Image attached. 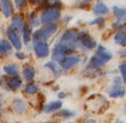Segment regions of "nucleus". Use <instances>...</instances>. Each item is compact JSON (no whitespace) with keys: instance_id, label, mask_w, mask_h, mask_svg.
<instances>
[{"instance_id":"obj_1","label":"nucleus","mask_w":126,"mask_h":123,"mask_svg":"<svg viewBox=\"0 0 126 123\" xmlns=\"http://www.w3.org/2000/svg\"><path fill=\"white\" fill-rule=\"evenodd\" d=\"M76 49H77V44H66V42L59 41L58 45L53 48V53H52L53 62H60L63 58L75 52Z\"/></svg>"},{"instance_id":"obj_2","label":"nucleus","mask_w":126,"mask_h":123,"mask_svg":"<svg viewBox=\"0 0 126 123\" xmlns=\"http://www.w3.org/2000/svg\"><path fill=\"white\" fill-rule=\"evenodd\" d=\"M107 93H108V95L110 98H114V99H116V98H123L125 95L126 89H125V87H124V85H123L121 78L119 76H115L113 78V83L107 89Z\"/></svg>"},{"instance_id":"obj_3","label":"nucleus","mask_w":126,"mask_h":123,"mask_svg":"<svg viewBox=\"0 0 126 123\" xmlns=\"http://www.w3.org/2000/svg\"><path fill=\"white\" fill-rule=\"evenodd\" d=\"M57 31V25L54 23L52 24H45L42 28L37 29L35 33H34V40H47L49 39L54 33Z\"/></svg>"},{"instance_id":"obj_4","label":"nucleus","mask_w":126,"mask_h":123,"mask_svg":"<svg viewBox=\"0 0 126 123\" xmlns=\"http://www.w3.org/2000/svg\"><path fill=\"white\" fill-rule=\"evenodd\" d=\"M60 18V10L59 9H46L41 17H40V22L43 24H52L55 21Z\"/></svg>"},{"instance_id":"obj_5","label":"nucleus","mask_w":126,"mask_h":123,"mask_svg":"<svg viewBox=\"0 0 126 123\" xmlns=\"http://www.w3.org/2000/svg\"><path fill=\"white\" fill-rule=\"evenodd\" d=\"M34 51L39 58H46L49 56L48 44L42 40H34Z\"/></svg>"},{"instance_id":"obj_6","label":"nucleus","mask_w":126,"mask_h":123,"mask_svg":"<svg viewBox=\"0 0 126 123\" xmlns=\"http://www.w3.org/2000/svg\"><path fill=\"white\" fill-rule=\"evenodd\" d=\"M78 42L82 46H84V48H87V49H93V48H95L97 46L96 41L91 38L90 34L87 33V31L78 33Z\"/></svg>"},{"instance_id":"obj_7","label":"nucleus","mask_w":126,"mask_h":123,"mask_svg":"<svg viewBox=\"0 0 126 123\" xmlns=\"http://www.w3.org/2000/svg\"><path fill=\"white\" fill-rule=\"evenodd\" d=\"M79 62H80L79 56H66L59 62V66L61 69H70V68H73L75 65H77Z\"/></svg>"},{"instance_id":"obj_8","label":"nucleus","mask_w":126,"mask_h":123,"mask_svg":"<svg viewBox=\"0 0 126 123\" xmlns=\"http://www.w3.org/2000/svg\"><path fill=\"white\" fill-rule=\"evenodd\" d=\"M61 42H66V44H77L78 42V31L75 29H68L66 30L63 36H61Z\"/></svg>"},{"instance_id":"obj_9","label":"nucleus","mask_w":126,"mask_h":123,"mask_svg":"<svg viewBox=\"0 0 126 123\" xmlns=\"http://www.w3.org/2000/svg\"><path fill=\"white\" fill-rule=\"evenodd\" d=\"M7 36L10 39V41L13 47H16L17 49L22 48V41H20V38H19V35H18V31H16L13 28L10 27L9 30H7Z\"/></svg>"},{"instance_id":"obj_10","label":"nucleus","mask_w":126,"mask_h":123,"mask_svg":"<svg viewBox=\"0 0 126 123\" xmlns=\"http://www.w3.org/2000/svg\"><path fill=\"white\" fill-rule=\"evenodd\" d=\"M6 85L11 91H17L22 86V80L18 75L16 76H10L9 78H6Z\"/></svg>"},{"instance_id":"obj_11","label":"nucleus","mask_w":126,"mask_h":123,"mask_svg":"<svg viewBox=\"0 0 126 123\" xmlns=\"http://www.w3.org/2000/svg\"><path fill=\"white\" fill-rule=\"evenodd\" d=\"M96 56L100 58V59H102L105 63H106V62H108V60H110V59H112V57H113V56H112V53H110V52H109V51H108L105 46H102V45H98V46H97Z\"/></svg>"},{"instance_id":"obj_12","label":"nucleus","mask_w":126,"mask_h":123,"mask_svg":"<svg viewBox=\"0 0 126 123\" xmlns=\"http://www.w3.org/2000/svg\"><path fill=\"white\" fill-rule=\"evenodd\" d=\"M0 9L2 11L4 16L9 18L12 15V2L11 0H0Z\"/></svg>"},{"instance_id":"obj_13","label":"nucleus","mask_w":126,"mask_h":123,"mask_svg":"<svg viewBox=\"0 0 126 123\" xmlns=\"http://www.w3.org/2000/svg\"><path fill=\"white\" fill-rule=\"evenodd\" d=\"M113 12H114V16H115L116 21L119 23L126 21V9L125 7H118V6H114L113 7Z\"/></svg>"},{"instance_id":"obj_14","label":"nucleus","mask_w":126,"mask_h":123,"mask_svg":"<svg viewBox=\"0 0 126 123\" xmlns=\"http://www.w3.org/2000/svg\"><path fill=\"white\" fill-rule=\"evenodd\" d=\"M61 106H63V103H61L60 100L50 101V103H48V104L45 106L43 111H45L46 114H49V112H53V111H58V110H60Z\"/></svg>"},{"instance_id":"obj_15","label":"nucleus","mask_w":126,"mask_h":123,"mask_svg":"<svg viewBox=\"0 0 126 123\" xmlns=\"http://www.w3.org/2000/svg\"><path fill=\"white\" fill-rule=\"evenodd\" d=\"M13 111L15 112H17V114H22V112H24L25 111V109H27V104H25V101L23 100V99H16L15 101H13Z\"/></svg>"},{"instance_id":"obj_16","label":"nucleus","mask_w":126,"mask_h":123,"mask_svg":"<svg viewBox=\"0 0 126 123\" xmlns=\"http://www.w3.org/2000/svg\"><path fill=\"white\" fill-rule=\"evenodd\" d=\"M12 51V46L10 42H7L6 40H0V54L2 57H6L7 53Z\"/></svg>"},{"instance_id":"obj_17","label":"nucleus","mask_w":126,"mask_h":123,"mask_svg":"<svg viewBox=\"0 0 126 123\" xmlns=\"http://www.w3.org/2000/svg\"><path fill=\"white\" fill-rule=\"evenodd\" d=\"M108 12H109V9H108V6H107L106 4H103V2H98L96 6L94 7V13H95L96 16L107 15Z\"/></svg>"},{"instance_id":"obj_18","label":"nucleus","mask_w":126,"mask_h":123,"mask_svg":"<svg viewBox=\"0 0 126 123\" xmlns=\"http://www.w3.org/2000/svg\"><path fill=\"white\" fill-rule=\"evenodd\" d=\"M45 66L46 68H48L49 70L54 74V76H60V74H61V68L59 66V64H57L55 62H47L46 64H45Z\"/></svg>"},{"instance_id":"obj_19","label":"nucleus","mask_w":126,"mask_h":123,"mask_svg":"<svg viewBox=\"0 0 126 123\" xmlns=\"http://www.w3.org/2000/svg\"><path fill=\"white\" fill-rule=\"evenodd\" d=\"M103 65H105V62H103L102 59H100L97 56H93L91 59L89 60V64H88L89 68H95V69L102 68Z\"/></svg>"},{"instance_id":"obj_20","label":"nucleus","mask_w":126,"mask_h":123,"mask_svg":"<svg viewBox=\"0 0 126 123\" xmlns=\"http://www.w3.org/2000/svg\"><path fill=\"white\" fill-rule=\"evenodd\" d=\"M23 27H24V23L20 18V16H16L12 19V24H11V28H13L16 31H22L23 30Z\"/></svg>"},{"instance_id":"obj_21","label":"nucleus","mask_w":126,"mask_h":123,"mask_svg":"<svg viewBox=\"0 0 126 123\" xmlns=\"http://www.w3.org/2000/svg\"><path fill=\"white\" fill-rule=\"evenodd\" d=\"M23 75H24V78H25L27 81H31V80L35 77V69L30 65L24 66V69H23Z\"/></svg>"},{"instance_id":"obj_22","label":"nucleus","mask_w":126,"mask_h":123,"mask_svg":"<svg viewBox=\"0 0 126 123\" xmlns=\"http://www.w3.org/2000/svg\"><path fill=\"white\" fill-rule=\"evenodd\" d=\"M114 41L115 44H118L119 46H126V33L124 31H119L114 35Z\"/></svg>"},{"instance_id":"obj_23","label":"nucleus","mask_w":126,"mask_h":123,"mask_svg":"<svg viewBox=\"0 0 126 123\" xmlns=\"http://www.w3.org/2000/svg\"><path fill=\"white\" fill-rule=\"evenodd\" d=\"M4 71L9 76H16L18 75V66L16 64H10V65L4 66Z\"/></svg>"},{"instance_id":"obj_24","label":"nucleus","mask_w":126,"mask_h":123,"mask_svg":"<svg viewBox=\"0 0 126 123\" xmlns=\"http://www.w3.org/2000/svg\"><path fill=\"white\" fill-rule=\"evenodd\" d=\"M22 31H23V40H24V42L28 44L30 41V39H31V30H30V27L27 25V24H24Z\"/></svg>"},{"instance_id":"obj_25","label":"nucleus","mask_w":126,"mask_h":123,"mask_svg":"<svg viewBox=\"0 0 126 123\" xmlns=\"http://www.w3.org/2000/svg\"><path fill=\"white\" fill-rule=\"evenodd\" d=\"M37 91H39V87L35 85V83H29L24 88V92L27 94H35V93H37Z\"/></svg>"},{"instance_id":"obj_26","label":"nucleus","mask_w":126,"mask_h":123,"mask_svg":"<svg viewBox=\"0 0 126 123\" xmlns=\"http://www.w3.org/2000/svg\"><path fill=\"white\" fill-rule=\"evenodd\" d=\"M57 116H60V117H64V118H67V117H72L75 116V112L73 111H70V110H61L59 111Z\"/></svg>"},{"instance_id":"obj_27","label":"nucleus","mask_w":126,"mask_h":123,"mask_svg":"<svg viewBox=\"0 0 126 123\" xmlns=\"http://www.w3.org/2000/svg\"><path fill=\"white\" fill-rule=\"evenodd\" d=\"M30 21H31V24H32L34 27H37V25H39L40 18L39 19L36 18V13H34V12H32V13L30 15Z\"/></svg>"},{"instance_id":"obj_28","label":"nucleus","mask_w":126,"mask_h":123,"mask_svg":"<svg viewBox=\"0 0 126 123\" xmlns=\"http://www.w3.org/2000/svg\"><path fill=\"white\" fill-rule=\"evenodd\" d=\"M90 24H98L100 27H103V24H105V19L102 18V17H97L96 19L91 21V22H90Z\"/></svg>"},{"instance_id":"obj_29","label":"nucleus","mask_w":126,"mask_h":123,"mask_svg":"<svg viewBox=\"0 0 126 123\" xmlns=\"http://www.w3.org/2000/svg\"><path fill=\"white\" fill-rule=\"evenodd\" d=\"M120 71H121V75H123V78H124V82H126V63H121L120 66H119Z\"/></svg>"},{"instance_id":"obj_30","label":"nucleus","mask_w":126,"mask_h":123,"mask_svg":"<svg viewBox=\"0 0 126 123\" xmlns=\"http://www.w3.org/2000/svg\"><path fill=\"white\" fill-rule=\"evenodd\" d=\"M15 2H16L17 9H23L27 4V0H15Z\"/></svg>"},{"instance_id":"obj_31","label":"nucleus","mask_w":126,"mask_h":123,"mask_svg":"<svg viewBox=\"0 0 126 123\" xmlns=\"http://www.w3.org/2000/svg\"><path fill=\"white\" fill-rule=\"evenodd\" d=\"M113 28L114 29H123L124 28V25H123L121 23H119V22H118V23H114V24H113Z\"/></svg>"},{"instance_id":"obj_32","label":"nucleus","mask_w":126,"mask_h":123,"mask_svg":"<svg viewBox=\"0 0 126 123\" xmlns=\"http://www.w3.org/2000/svg\"><path fill=\"white\" fill-rule=\"evenodd\" d=\"M16 56H17V58H19V59H25V54H24V53L17 52V53H16Z\"/></svg>"},{"instance_id":"obj_33","label":"nucleus","mask_w":126,"mask_h":123,"mask_svg":"<svg viewBox=\"0 0 126 123\" xmlns=\"http://www.w3.org/2000/svg\"><path fill=\"white\" fill-rule=\"evenodd\" d=\"M30 1H31L32 4H40V2H41L42 0H30Z\"/></svg>"},{"instance_id":"obj_34","label":"nucleus","mask_w":126,"mask_h":123,"mask_svg":"<svg viewBox=\"0 0 126 123\" xmlns=\"http://www.w3.org/2000/svg\"><path fill=\"white\" fill-rule=\"evenodd\" d=\"M85 123H94V121H93V120H87Z\"/></svg>"},{"instance_id":"obj_35","label":"nucleus","mask_w":126,"mask_h":123,"mask_svg":"<svg viewBox=\"0 0 126 123\" xmlns=\"http://www.w3.org/2000/svg\"><path fill=\"white\" fill-rule=\"evenodd\" d=\"M64 97H65L64 93H59V98H64Z\"/></svg>"},{"instance_id":"obj_36","label":"nucleus","mask_w":126,"mask_h":123,"mask_svg":"<svg viewBox=\"0 0 126 123\" xmlns=\"http://www.w3.org/2000/svg\"><path fill=\"white\" fill-rule=\"evenodd\" d=\"M83 1H85V2H87V1H91V0H83Z\"/></svg>"},{"instance_id":"obj_37","label":"nucleus","mask_w":126,"mask_h":123,"mask_svg":"<svg viewBox=\"0 0 126 123\" xmlns=\"http://www.w3.org/2000/svg\"><path fill=\"white\" fill-rule=\"evenodd\" d=\"M47 123H58V122H47Z\"/></svg>"},{"instance_id":"obj_38","label":"nucleus","mask_w":126,"mask_h":123,"mask_svg":"<svg viewBox=\"0 0 126 123\" xmlns=\"http://www.w3.org/2000/svg\"><path fill=\"white\" fill-rule=\"evenodd\" d=\"M116 123H124V122H116Z\"/></svg>"},{"instance_id":"obj_39","label":"nucleus","mask_w":126,"mask_h":123,"mask_svg":"<svg viewBox=\"0 0 126 123\" xmlns=\"http://www.w3.org/2000/svg\"><path fill=\"white\" fill-rule=\"evenodd\" d=\"M125 56H126V51H125Z\"/></svg>"},{"instance_id":"obj_40","label":"nucleus","mask_w":126,"mask_h":123,"mask_svg":"<svg viewBox=\"0 0 126 123\" xmlns=\"http://www.w3.org/2000/svg\"><path fill=\"white\" fill-rule=\"evenodd\" d=\"M68 123H72V122H68Z\"/></svg>"},{"instance_id":"obj_41","label":"nucleus","mask_w":126,"mask_h":123,"mask_svg":"<svg viewBox=\"0 0 126 123\" xmlns=\"http://www.w3.org/2000/svg\"><path fill=\"white\" fill-rule=\"evenodd\" d=\"M0 81H1V78H0Z\"/></svg>"}]
</instances>
